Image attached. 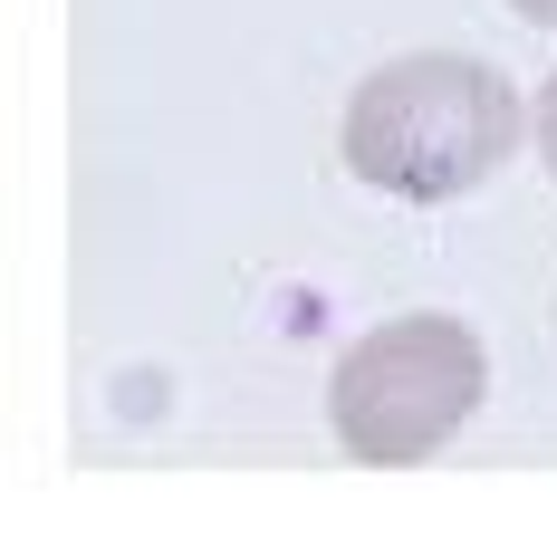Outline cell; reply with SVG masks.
<instances>
[{
  "label": "cell",
  "mask_w": 557,
  "mask_h": 557,
  "mask_svg": "<svg viewBox=\"0 0 557 557\" xmlns=\"http://www.w3.org/2000/svg\"><path fill=\"white\" fill-rule=\"evenodd\" d=\"M336 154L356 183H375L394 202H461L519 154V87L491 58L461 49L394 58L346 97Z\"/></svg>",
  "instance_id": "6da1fadb"
},
{
  "label": "cell",
  "mask_w": 557,
  "mask_h": 557,
  "mask_svg": "<svg viewBox=\"0 0 557 557\" xmlns=\"http://www.w3.org/2000/svg\"><path fill=\"white\" fill-rule=\"evenodd\" d=\"M539 154H548V173H557V67H548V87H539Z\"/></svg>",
  "instance_id": "3957f363"
},
{
  "label": "cell",
  "mask_w": 557,
  "mask_h": 557,
  "mask_svg": "<svg viewBox=\"0 0 557 557\" xmlns=\"http://www.w3.org/2000/svg\"><path fill=\"white\" fill-rule=\"evenodd\" d=\"M519 20H539V29H557V0H509Z\"/></svg>",
  "instance_id": "277c9868"
},
{
  "label": "cell",
  "mask_w": 557,
  "mask_h": 557,
  "mask_svg": "<svg viewBox=\"0 0 557 557\" xmlns=\"http://www.w3.org/2000/svg\"><path fill=\"white\" fill-rule=\"evenodd\" d=\"M491 394V356L481 336L443 318V308H413V318H385L366 327L327 375V433L356 461L375 471H404V461H433V451L481 413Z\"/></svg>",
  "instance_id": "7a4b0ae2"
}]
</instances>
